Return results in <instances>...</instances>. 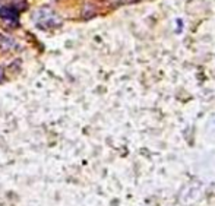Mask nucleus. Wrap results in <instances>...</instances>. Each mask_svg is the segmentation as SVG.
<instances>
[{"label":"nucleus","mask_w":215,"mask_h":206,"mask_svg":"<svg viewBox=\"0 0 215 206\" xmlns=\"http://www.w3.org/2000/svg\"><path fill=\"white\" fill-rule=\"evenodd\" d=\"M0 16L3 19H9V21H16L18 16H19V12L15 9V7H10V6H3L0 7Z\"/></svg>","instance_id":"f257e3e1"},{"label":"nucleus","mask_w":215,"mask_h":206,"mask_svg":"<svg viewBox=\"0 0 215 206\" xmlns=\"http://www.w3.org/2000/svg\"><path fill=\"white\" fill-rule=\"evenodd\" d=\"M3 79V72H1V67H0V81Z\"/></svg>","instance_id":"f03ea898"}]
</instances>
